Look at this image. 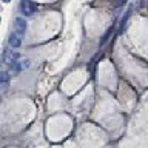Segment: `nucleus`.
<instances>
[{"label":"nucleus","mask_w":148,"mask_h":148,"mask_svg":"<svg viewBox=\"0 0 148 148\" xmlns=\"http://www.w3.org/2000/svg\"><path fill=\"white\" fill-rule=\"evenodd\" d=\"M20 9L25 16H32L37 11V5L32 2H28V0H22L20 2Z\"/></svg>","instance_id":"obj_1"},{"label":"nucleus","mask_w":148,"mask_h":148,"mask_svg":"<svg viewBox=\"0 0 148 148\" xmlns=\"http://www.w3.org/2000/svg\"><path fill=\"white\" fill-rule=\"evenodd\" d=\"M14 32H16L17 36H25L26 32V20L22 17H17L16 20H14Z\"/></svg>","instance_id":"obj_2"},{"label":"nucleus","mask_w":148,"mask_h":148,"mask_svg":"<svg viewBox=\"0 0 148 148\" xmlns=\"http://www.w3.org/2000/svg\"><path fill=\"white\" fill-rule=\"evenodd\" d=\"M3 62L8 63V65H14L18 62V54L16 53V51H6L3 56Z\"/></svg>","instance_id":"obj_3"},{"label":"nucleus","mask_w":148,"mask_h":148,"mask_svg":"<svg viewBox=\"0 0 148 148\" xmlns=\"http://www.w3.org/2000/svg\"><path fill=\"white\" fill-rule=\"evenodd\" d=\"M8 43H9V46H12V48L16 49V48H18V46L22 45V37H20V36H17L16 32H12V34L9 36Z\"/></svg>","instance_id":"obj_4"},{"label":"nucleus","mask_w":148,"mask_h":148,"mask_svg":"<svg viewBox=\"0 0 148 148\" xmlns=\"http://www.w3.org/2000/svg\"><path fill=\"white\" fill-rule=\"evenodd\" d=\"M9 85V74L8 73H0V92H3Z\"/></svg>","instance_id":"obj_5"},{"label":"nucleus","mask_w":148,"mask_h":148,"mask_svg":"<svg viewBox=\"0 0 148 148\" xmlns=\"http://www.w3.org/2000/svg\"><path fill=\"white\" fill-rule=\"evenodd\" d=\"M29 66V60H22V62H17V63H14V71L16 73H20L22 69H25Z\"/></svg>","instance_id":"obj_6"}]
</instances>
